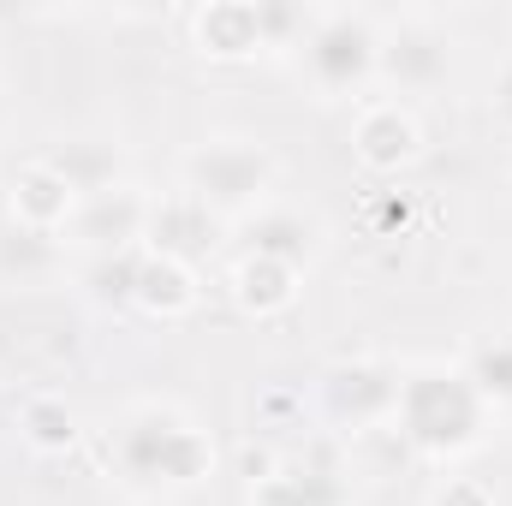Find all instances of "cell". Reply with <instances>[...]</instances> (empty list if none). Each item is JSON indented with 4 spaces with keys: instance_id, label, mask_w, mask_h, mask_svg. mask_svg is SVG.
Masks as SVG:
<instances>
[{
    "instance_id": "obj_11",
    "label": "cell",
    "mask_w": 512,
    "mask_h": 506,
    "mask_svg": "<svg viewBox=\"0 0 512 506\" xmlns=\"http://www.w3.org/2000/svg\"><path fill=\"white\" fill-rule=\"evenodd\" d=\"M60 268H66L60 233H36L18 221L0 227V286H48Z\"/></svg>"
},
{
    "instance_id": "obj_1",
    "label": "cell",
    "mask_w": 512,
    "mask_h": 506,
    "mask_svg": "<svg viewBox=\"0 0 512 506\" xmlns=\"http://www.w3.org/2000/svg\"><path fill=\"white\" fill-rule=\"evenodd\" d=\"M108 471L137 501H173V495H191L197 483H209L215 441L191 411H179L167 399H143L108 435Z\"/></svg>"
},
{
    "instance_id": "obj_17",
    "label": "cell",
    "mask_w": 512,
    "mask_h": 506,
    "mask_svg": "<svg viewBox=\"0 0 512 506\" xmlns=\"http://www.w3.org/2000/svg\"><path fill=\"white\" fill-rule=\"evenodd\" d=\"M251 506H340V483L316 465H280L251 489Z\"/></svg>"
},
{
    "instance_id": "obj_2",
    "label": "cell",
    "mask_w": 512,
    "mask_h": 506,
    "mask_svg": "<svg viewBox=\"0 0 512 506\" xmlns=\"http://www.w3.org/2000/svg\"><path fill=\"white\" fill-rule=\"evenodd\" d=\"M393 423L399 435L429 453V459H453V453H471L483 441V423H489V405L477 399V387L465 381V370H411L399 376V405H393Z\"/></svg>"
},
{
    "instance_id": "obj_23",
    "label": "cell",
    "mask_w": 512,
    "mask_h": 506,
    "mask_svg": "<svg viewBox=\"0 0 512 506\" xmlns=\"http://www.w3.org/2000/svg\"><path fill=\"white\" fill-rule=\"evenodd\" d=\"M6 221H12V209H6V191H0V227H6Z\"/></svg>"
},
{
    "instance_id": "obj_14",
    "label": "cell",
    "mask_w": 512,
    "mask_h": 506,
    "mask_svg": "<svg viewBox=\"0 0 512 506\" xmlns=\"http://www.w3.org/2000/svg\"><path fill=\"white\" fill-rule=\"evenodd\" d=\"M298 286H304V274L286 268V262H268V256H245V262L233 268V298H239V310H251V316H280V310L298 298Z\"/></svg>"
},
{
    "instance_id": "obj_15",
    "label": "cell",
    "mask_w": 512,
    "mask_h": 506,
    "mask_svg": "<svg viewBox=\"0 0 512 506\" xmlns=\"http://www.w3.org/2000/svg\"><path fill=\"white\" fill-rule=\"evenodd\" d=\"M191 30H197V48L209 60H251V54H262L256 6H203L191 18Z\"/></svg>"
},
{
    "instance_id": "obj_13",
    "label": "cell",
    "mask_w": 512,
    "mask_h": 506,
    "mask_svg": "<svg viewBox=\"0 0 512 506\" xmlns=\"http://www.w3.org/2000/svg\"><path fill=\"white\" fill-rule=\"evenodd\" d=\"M191 304H197V274H191V262L143 251V268H137V310L173 322V316H185Z\"/></svg>"
},
{
    "instance_id": "obj_18",
    "label": "cell",
    "mask_w": 512,
    "mask_h": 506,
    "mask_svg": "<svg viewBox=\"0 0 512 506\" xmlns=\"http://www.w3.org/2000/svg\"><path fill=\"white\" fill-rule=\"evenodd\" d=\"M18 435H24L30 453L54 459V453H66V447L78 441V411H72L60 393H36V399H24V411H18Z\"/></svg>"
},
{
    "instance_id": "obj_12",
    "label": "cell",
    "mask_w": 512,
    "mask_h": 506,
    "mask_svg": "<svg viewBox=\"0 0 512 506\" xmlns=\"http://www.w3.org/2000/svg\"><path fill=\"white\" fill-rule=\"evenodd\" d=\"M143 239H149V251L191 262L197 251L215 245V215L191 197H167V203H149V233Z\"/></svg>"
},
{
    "instance_id": "obj_9",
    "label": "cell",
    "mask_w": 512,
    "mask_h": 506,
    "mask_svg": "<svg viewBox=\"0 0 512 506\" xmlns=\"http://www.w3.org/2000/svg\"><path fill=\"white\" fill-rule=\"evenodd\" d=\"M417 120H411V108H399V102H364L358 108V120H352V149H358V161L364 167H376V173H399L411 155H417Z\"/></svg>"
},
{
    "instance_id": "obj_20",
    "label": "cell",
    "mask_w": 512,
    "mask_h": 506,
    "mask_svg": "<svg viewBox=\"0 0 512 506\" xmlns=\"http://www.w3.org/2000/svg\"><path fill=\"white\" fill-rule=\"evenodd\" d=\"M137 268H143V245L137 251H114V256H90L84 286L96 304H137Z\"/></svg>"
},
{
    "instance_id": "obj_21",
    "label": "cell",
    "mask_w": 512,
    "mask_h": 506,
    "mask_svg": "<svg viewBox=\"0 0 512 506\" xmlns=\"http://www.w3.org/2000/svg\"><path fill=\"white\" fill-rule=\"evenodd\" d=\"M435 506H495V495H489L483 483H471V477H453V483L435 495Z\"/></svg>"
},
{
    "instance_id": "obj_6",
    "label": "cell",
    "mask_w": 512,
    "mask_h": 506,
    "mask_svg": "<svg viewBox=\"0 0 512 506\" xmlns=\"http://www.w3.org/2000/svg\"><path fill=\"white\" fill-rule=\"evenodd\" d=\"M143 233H149V197L137 185H108L96 197H78L60 245H78L84 256H114V251H137Z\"/></svg>"
},
{
    "instance_id": "obj_19",
    "label": "cell",
    "mask_w": 512,
    "mask_h": 506,
    "mask_svg": "<svg viewBox=\"0 0 512 506\" xmlns=\"http://www.w3.org/2000/svg\"><path fill=\"white\" fill-rule=\"evenodd\" d=\"M465 381L477 387V399H483L489 411L512 405V334H495V340L471 346V358H465Z\"/></svg>"
},
{
    "instance_id": "obj_7",
    "label": "cell",
    "mask_w": 512,
    "mask_h": 506,
    "mask_svg": "<svg viewBox=\"0 0 512 506\" xmlns=\"http://www.w3.org/2000/svg\"><path fill=\"white\" fill-rule=\"evenodd\" d=\"M322 405L334 423H352V429H370L387 423L393 405H399V370L376 364V358H358V364H334L322 376Z\"/></svg>"
},
{
    "instance_id": "obj_10",
    "label": "cell",
    "mask_w": 512,
    "mask_h": 506,
    "mask_svg": "<svg viewBox=\"0 0 512 506\" xmlns=\"http://www.w3.org/2000/svg\"><path fill=\"white\" fill-rule=\"evenodd\" d=\"M6 209L18 227H36V233H66L72 209H78V191L66 185V173H54L48 161H30L18 167L12 191H6Z\"/></svg>"
},
{
    "instance_id": "obj_5",
    "label": "cell",
    "mask_w": 512,
    "mask_h": 506,
    "mask_svg": "<svg viewBox=\"0 0 512 506\" xmlns=\"http://www.w3.org/2000/svg\"><path fill=\"white\" fill-rule=\"evenodd\" d=\"M453 72V36L429 18V12H405V18H382V48H376V84L417 96L435 90Z\"/></svg>"
},
{
    "instance_id": "obj_8",
    "label": "cell",
    "mask_w": 512,
    "mask_h": 506,
    "mask_svg": "<svg viewBox=\"0 0 512 506\" xmlns=\"http://www.w3.org/2000/svg\"><path fill=\"white\" fill-rule=\"evenodd\" d=\"M322 221L316 215H304V209H292V203H262L251 221H245V256H268V262H286V268H310L316 256H322Z\"/></svg>"
},
{
    "instance_id": "obj_3",
    "label": "cell",
    "mask_w": 512,
    "mask_h": 506,
    "mask_svg": "<svg viewBox=\"0 0 512 506\" xmlns=\"http://www.w3.org/2000/svg\"><path fill=\"white\" fill-rule=\"evenodd\" d=\"M274 155L256 137H203L185 155V197L215 221H251L274 191Z\"/></svg>"
},
{
    "instance_id": "obj_16",
    "label": "cell",
    "mask_w": 512,
    "mask_h": 506,
    "mask_svg": "<svg viewBox=\"0 0 512 506\" xmlns=\"http://www.w3.org/2000/svg\"><path fill=\"white\" fill-rule=\"evenodd\" d=\"M42 161H48L54 173H66V185H72L78 197H96V191L120 185V149H108V143H90V137H78V143H60V149H48Z\"/></svg>"
},
{
    "instance_id": "obj_4",
    "label": "cell",
    "mask_w": 512,
    "mask_h": 506,
    "mask_svg": "<svg viewBox=\"0 0 512 506\" xmlns=\"http://www.w3.org/2000/svg\"><path fill=\"white\" fill-rule=\"evenodd\" d=\"M376 48H382L376 12H316L298 42V66L322 102H346L376 84Z\"/></svg>"
},
{
    "instance_id": "obj_22",
    "label": "cell",
    "mask_w": 512,
    "mask_h": 506,
    "mask_svg": "<svg viewBox=\"0 0 512 506\" xmlns=\"http://www.w3.org/2000/svg\"><path fill=\"white\" fill-rule=\"evenodd\" d=\"M489 114L512 131V54L501 60V72H495V84H489Z\"/></svg>"
}]
</instances>
